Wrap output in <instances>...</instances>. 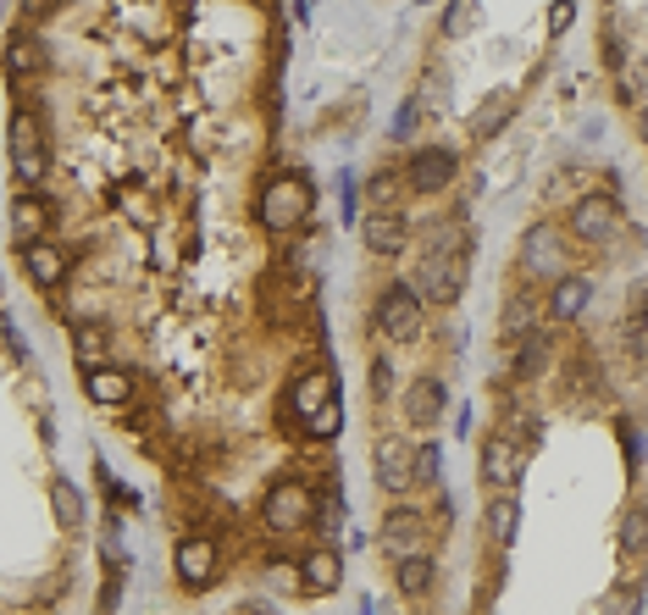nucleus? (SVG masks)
Listing matches in <instances>:
<instances>
[{
	"instance_id": "nucleus-19",
	"label": "nucleus",
	"mask_w": 648,
	"mask_h": 615,
	"mask_svg": "<svg viewBox=\"0 0 648 615\" xmlns=\"http://www.w3.org/2000/svg\"><path fill=\"white\" fill-rule=\"evenodd\" d=\"M0 67H7V78H12V84H23V78L45 73V39H34V34H12V39H7V50H0Z\"/></svg>"
},
{
	"instance_id": "nucleus-9",
	"label": "nucleus",
	"mask_w": 648,
	"mask_h": 615,
	"mask_svg": "<svg viewBox=\"0 0 648 615\" xmlns=\"http://www.w3.org/2000/svg\"><path fill=\"white\" fill-rule=\"evenodd\" d=\"M615 222H621V200H615V195H605V189H594V195H582V200L571 206L565 233H571V238H582V244H605V238L615 233Z\"/></svg>"
},
{
	"instance_id": "nucleus-10",
	"label": "nucleus",
	"mask_w": 648,
	"mask_h": 615,
	"mask_svg": "<svg viewBox=\"0 0 648 615\" xmlns=\"http://www.w3.org/2000/svg\"><path fill=\"white\" fill-rule=\"evenodd\" d=\"M216 566H222V549H216V538H205V532L178 538V549H172V571H178V582H184L189 593L211 588V582H216Z\"/></svg>"
},
{
	"instance_id": "nucleus-34",
	"label": "nucleus",
	"mask_w": 648,
	"mask_h": 615,
	"mask_svg": "<svg viewBox=\"0 0 648 615\" xmlns=\"http://www.w3.org/2000/svg\"><path fill=\"white\" fill-rule=\"evenodd\" d=\"M416 111H422V100L410 95V100L394 111V128H388V139H410V134H416Z\"/></svg>"
},
{
	"instance_id": "nucleus-21",
	"label": "nucleus",
	"mask_w": 648,
	"mask_h": 615,
	"mask_svg": "<svg viewBox=\"0 0 648 615\" xmlns=\"http://www.w3.org/2000/svg\"><path fill=\"white\" fill-rule=\"evenodd\" d=\"M50 222H55V211H50L39 195H23V200L12 206V238L23 244V250H28V244H45Z\"/></svg>"
},
{
	"instance_id": "nucleus-27",
	"label": "nucleus",
	"mask_w": 648,
	"mask_h": 615,
	"mask_svg": "<svg viewBox=\"0 0 648 615\" xmlns=\"http://www.w3.org/2000/svg\"><path fill=\"white\" fill-rule=\"evenodd\" d=\"M549 360H554V339H549L544 328L526 333V339H515V378H538Z\"/></svg>"
},
{
	"instance_id": "nucleus-12",
	"label": "nucleus",
	"mask_w": 648,
	"mask_h": 615,
	"mask_svg": "<svg viewBox=\"0 0 648 615\" xmlns=\"http://www.w3.org/2000/svg\"><path fill=\"white\" fill-rule=\"evenodd\" d=\"M338 588H344V555H338L333 543L311 549V555L300 561V593L327 599V593H338Z\"/></svg>"
},
{
	"instance_id": "nucleus-3",
	"label": "nucleus",
	"mask_w": 648,
	"mask_h": 615,
	"mask_svg": "<svg viewBox=\"0 0 648 615\" xmlns=\"http://www.w3.org/2000/svg\"><path fill=\"white\" fill-rule=\"evenodd\" d=\"M422 294L410 288V283H388L383 294H377V333L388 339V344H416L422 339Z\"/></svg>"
},
{
	"instance_id": "nucleus-32",
	"label": "nucleus",
	"mask_w": 648,
	"mask_h": 615,
	"mask_svg": "<svg viewBox=\"0 0 648 615\" xmlns=\"http://www.w3.org/2000/svg\"><path fill=\"white\" fill-rule=\"evenodd\" d=\"M632 299H637V305H632V322H626V344H632V349H648V283H637Z\"/></svg>"
},
{
	"instance_id": "nucleus-24",
	"label": "nucleus",
	"mask_w": 648,
	"mask_h": 615,
	"mask_svg": "<svg viewBox=\"0 0 648 615\" xmlns=\"http://www.w3.org/2000/svg\"><path fill=\"white\" fill-rule=\"evenodd\" d=\"M515 116V95L510 89H494L477 111H471V139H494V134H504V122Z\"/></svg>"
},
{
	"instance_id": "nucleus-18",
	"label": "nucleus",
	"mask_w": 648,
	"mask_h": 615,
	"mask_svg": "<svg viewBox=\"0 0 648 615\" xmlns=\"http://www.w3.org/2000/svg\"><path fill=\"white\" fill-rule=\"evenodd\" d=\"M444 410H449V389L438 378H416L404 389V421L410 427H438Z\"/></svg>"
},
{
	"instance_id": "nucleus-23",
	"label": "nucleus",
	"mask_w": 648,
	"mask_h": 615,
	"mask_svg": "<svg viewBox=\"0 0 648 615\" xmlns=\"http://www.w3.org/2000/svg\"><path fill=\"white\" fill-rule=\"evenodd\" d=\"M50 511H55V527L62 532H84V521H89L78 482H67V477H50Z\"/></svg>"
},
{
	"instance_id": "nucleus-39",
	"label": "nucleus",
	"mask_w": 648,
	"mask_h": 615,
	"mask_svg": "<svg viewBox=\"0 0 648 615\" xmlns=\"http://www.w3.org/2000/svg\"><path fill=\"white\" fill-rule=\"evenodd\" d=\"M549 28H554V34L571 28V7H554V12H549Z\"/></svg>"
},
{
	"instance_id": "nucleus-26",
	"label": "nucleus",
	"mask_w": 648,
	"mask_h": 615,
	"mask_svg": "<svg viewBox=\"0 0 648 615\" xmlns=\"http://www.w3.org/2000/svg\"><path fill=\"white\" fill-rule=\"evenodd\" d=\"M538 322H544V299L515 294V299L504 305V317H499V333H504V339H526V333H538Z\"/></svg>"
},
{
	"instance_id": "nucleus-2",
	"label": "nucleus",
	"mask_w": 648,
	"mask_h": 615,
	"mask_svg": "<svg viewBox=\"0 0 648 615\" xmlns=\"http://www.w3.org/2000/svg\"><path fill=\"white\" fill-rule=\"evenodd\" d=\"M7 145H12V172H17L23 183H39V177L50 172V134H45V116H39L34 106H17V111H12Z\"/></svg>"
},
{
	"instance_id": "nucleus-8",
	"label": "nucleus",
	"mask_w": 648,
	"mask_h": 615,
	"mask_svg": "<svg viewBox=\"0 0 648 615\" xmlns=\"http://www.w3.org/2000/svg\"><path fill=\"white\" fill-rule=\"evenodd\" d=\"M372 477H377L383 494H404V488H416V439H399V433L377 439Z\"/></svg>"
},
{
	"instance_id": "nucleus-6",
	"label": "nucleus",
	"mask_w": 648,
	"mask_h": 615,
	"mask_svg": "<svg viewBox=\"0 0 648 615\" xmlns=\"http://www.w3.org/2000/svg\"><path fill=\"white\" fill-rule=\"evenodd\" d=\"M261 521H266V532H277V538H288V532H300V527H311L316 521V494L306 482H277L272 494H266V505H261Z\"/></svg>"
},
{
	"instance_id": "nucleus-5",
	"label": "nucleus",
	"mask_w": 648,
	"mask_h": 615,
	"mask_svg": "<svg viewBox=\"0 0 648 615\" xmlns=\"http://www.w3.org/2000/svg\"><path fill=\"white\" fill-rule=\"evenodd\" d=\"M565 261H571V250H565V227H554V222H533L521 233V272L526 278H565Z\"/></svg>"
},
{
	"instance_id": "nucleus-22",
	"label": "nucleus",
	"mask_w": 648,
	"mask_h": 615,
	"mask_svg": "<svg viewBox=\"0 0 648 615\" xmlns=\"http://www.w3.org/2000/svg\"><path fill=\"white\" fill-rule=\"evenodd\" d=\"M483 532H488L494 549H510V543H515V532H521V505H515V494H494V500L483 505Z\"/></svg>"
},
{
	"instance_id": "nucleus-40",
	"label": "nucleus",
	"mask_w": 648,
	"mask_h": 615,
	"mask_svg": "<svg viewBox=\"0 0 648 615\" xmlns=\"http://www.w3.org/2000/svg\"><path fill=\"white\" fill-rule=\"evenodd\" d=\"M233 615H256V610H233Z\"/></svg>"
},
{
	"instance_id": "nucleus-14",
	"label": "nucleus",
	"mask_w": 648,
	"mask_h": 615,
	"mask_svg": "<svg viewBox=\"0 0 648 615\" xmlns=\"http://www.w3.org/2000/svg\"><path fill=\"white\" fill-rule=\"evenodd\" d=\"M361 244L372 256H404V244H410V217L404 211H372L361 222Z\"/></svg>"
},
{
	"instance_id": "nucleus-30",
	"label": "nucleus",
	"mask_w": 648,
	"mask_h": 615,
	"mask_svg": "<svg viewBox=\"0 0 648 615\" xmlns=\"http://www.w3.org/2000/svg\"><path fill=\"white\" fill-rule=\"evenodd\" d=\"M416 488H444V450L416 444Z\"/></svg>"
},
{
	"instance_id": "nucleus-4",
	"label": "nucleus",
	"mask_w": 648,
	"mask_h": 615,
	"mask_svg": "<svg viewBox=\"0 0 648 615\" xmlns=\"http://www.w3.org/2000/svg\"><path fill=\"white\" fill-rule=\"evenodd\" d=\"M410 288L422 294V305H460V294H465V250H427L422 278Z\"/></svg>"
},
{
	"instance_id": "nucleus-20",
	"label": "nucleus",
	"mask_w": 648,
	"mask_h": 615,
	"mask_svg": "<svg viewBox=\"0 0 648 615\" xmlns=\"http://www.w3.org/2000/svg\"><path fill=\"white\" fill-rule=\"evenodd\" d=\"M84 389H89L95 405H128L134 399V372H123V366H89Z\"/></svg>"
},
{
	"instance_id": "nucleus-13",
	"label": "nucleus",
	"mask_w": 648,
	"mask_h": 615,
	"mask_svg": "<svg viewBox=\"0 0 648 615\" xmlns=\"http://www.w3.org/2000/svg\"><path fill=\"white\" fill-rule=\"evenodd\" d=\"M422 538H427V516L422 511H404V505H394L388 516H383V549L394 561H404V555H422Z\"/></svg>"
},
{
	"instance_id": "nucleus-11",
	"label": "nucleus",
	"mask_w": 648,
	"mask_h": 615,
	"mask_svg": "<svg viewBox=\"0 0 648 615\" xmlns=\"http://www.w3.org/2000/svg\"><path fill=\"white\" fill-rule=\"evenodd\" d=\"M327 405H338V378L333 372H300L288 383V416H300V421H316Z\"/></svg>"
},
{
	"instance_id": "nucleus-1",
	"label": "nucleus",
	"mask_w": 648,
	"mask_h": 615,
	"mask_svg": "<svg viewBox=\"0 0 648 615\" xmlns=\"http://www.w3.org/2000/svg\"><path fill=\"white\" fill-rule=\"evenodd\" d=\"M316 211V183L306 172H277L266 177V189L256 195V222L266 233H294V227H306Z\"/></svg>"
},
{
	"instance_id": "nucleus-35",
	"label": "nucleus",
	"mask_w": 648,
	"mask_h": 615,
	"mask_svg": "<svg viewBox=\"0 0 648 615\" xmlns=\"http://www.w3.org/2000/svg\"><path fill=\"white\" fill-rule=\"evenodd\" d=\"M338 427H344V405H327L316 421H306V433L311 439H338Z\"/></svg>"
},
{
	"instance_id": "nucleus-33",
	"label": "nucleus",
	"mask_w": 648,
	"mask_h": 615,
	"mask_svg": "<svg viewBox=\"0 0 648 615\" xmlns=\"http://www.w3.org/2000/svg\"><path fill=\"white\" fill-rule=\"evenodd\" d=\"M73 349H78V366L89 372V360L105 355V333H100V328H78V333H73Z\"/></svg>"
},
{
	"instance_id": "nucleus-37",
	"label": "nucleus",
	"mask_w": 648,
	"mask_h": 615,
	"mask_svg": "<svg viewBox=\"0 0 648 615\" xmlns=\"http://www.w3.org/2000/svg\"><path fill=\"white\" fill-rule=\"evenodd\" d=\"M311 527H316V532H322V538H333V532H338V527H344V505H338V500H327V505H322V516H316V521H311Z\"/></svg>"
},
{
	"instance_id": "nucleus-36",
	"label": "nucleus",
	"mask_w": 648,
	"mask_h": 615,
	"mask_svg": "<svg viewBox=\"0 0 648 615\" xmlns=\"http://www.w3.org/2000/svg\"><path fill=\"white\" fill-rule=\"evenodd\" d=\"M372 394H377V399H388V394H394V366H388V355H377V360H372Z\"/></svg>"
},
{
	"instance_id": "nucleus-17",
	"label": "nucleus",
	"mask_w": 648,
	"mask_h": 615,
	"mask_svg": "<svg viewBox=\"0 0 648 615\" xmlns=\"http://www.w3.org/2000/svg\"><path fill=\"white\" fill-rule=\"evenodd\" d=\"M587 305H594V278H582V272H565L554 288H549V299H544V311L554 317V322H576V317H587Z\"/></svg>"
},
{
	"instance_id": "nucleus-15",
	"label": "nucleus",
	"mask_w": 648,
	"mask_h": 615,
	"mask_svg": "<svg viewBox=\"0 0 648 615\" xmlns=\"http://www.w3.org/2000/svg\"><path fill=\"white\" fill-rule=\"evenodd\" d=\"M515 482H521V450L510 444V433H488V444H483V488L510 494Z\"/></svg>"
},
{
	"instance_id": "nucleus-29",
	"label": "nucleus",
	"mask_w": 648,
	"mask_h": 615,
	"mask_svg": "<svg viewBox=\"0 0 648 615\" xmlns=\"http://www.w3.org/2000/svg\"><path fill=\"white\" fill-rule=\"evenodd\" d=\"M399 195H404V177L399 172H377L366 183V206L372 211H399Z\"/></svg>"
},
{
	"instance_id": "nucleus-16",
	"label": "nucleus",
	"mask_w": 648,
	"mask_h": 615,
	"mask_svg": "<svg viewBox=\"0 0 648 615\" xmlns=\"http://www.w3.org/2000/svg\"><path fill=\"white\" fill-rule=\"evenodd\" d=\"M23 267H28V283L34 288H62L67 283V272H73V256L62 250V244H28L23 250Z\"/></svg>"
},
{
	"instance_id": "nucleus-38",
	"label": "nucleus",
	"mask_w": 648,
	"mask_h": 615,
	"mask_svg": "<svg viewBox=\"0 0 648 615\" xmlns=\"http://www.w3.org/2000/svg\"><path fill=\"white\" fill-rule=\"evenodd\" d=\"M338 200H344V217L356 222V200H361V189H356V177H349V172H338Z\"/></svg>"
},
{
	"instance_id": "nucleus-41",
	"label": "nucleus",
	"mask_w": 648,
	"mask_h": 615,
	"mask_svg": "<svg viewBox=\"0 0 648 615\" xmlns=\"http://www.w3.org/2000/svg\"><path fill=\"white\" fill-rule=\"evenodd\" d=\"M28 615H39V610H28Z\"/></svg>"
},
{
	"instance_id": "nucleus-31",
	"label": "nucleus",
	"mask_w": 648,
	"mask_h": 615,
	"mask_svg": "<svg viewBox=\"0 0 648 615\" xmlns=\"http://www.w3.org/2000/svg\"><path fill=\"white\" fill-rule=\"evenodd\" d=\"M599 615H643V588H637V582L610 588V593H605V604H599Z\"/></svg>"
},
{
	"instance_id": "nucleus-28",
	"label": "nucleus",
	"mask_w": 648,
	"mask_h": 615,
	"mask_svg": "<svg viewBox=\"0 0 648 615\" xmlns=\"http://www.w3.org/2000/svg\"><path fill=\"white\" fill-rule=\"evenodd\" d=\"M615 549L621 555H648V505H632L615 527Z\"/></svg>"
},
{
	"instance_id": "nucleus-25",
	"label": "nucleus",
	"mask_w": 648,
	"mask_h": 615,
	"mask_svg": "<svg viewBox=\"0 0 648 615\" xmlns=\"http://www.w3.org/2000/svg\"><path fill=\"white\" fill-rule=\"evenodd\" d=\"M433 577H438V566H433L427 555H404V561H394V588H399L404 599H427V593H433Z\"/></svg>"
},
{
	"instance_id": "nucleus-7",
	"label": "nucleus",
	"mask_w": 648,
	"mask_h": 615,
	"mask_svg": "<svg viewBox=\"0 0 648 615\" xmlns=\"http://www.w3.org/2000/svg\"><path fill=\"white\" fill-rule=\"evenodd\" d=\"M454 172H460V150H449V145H422V150H410V161H404V189L410 195H444L449 183H454Z\"/></svg>"
}]
</instances>
